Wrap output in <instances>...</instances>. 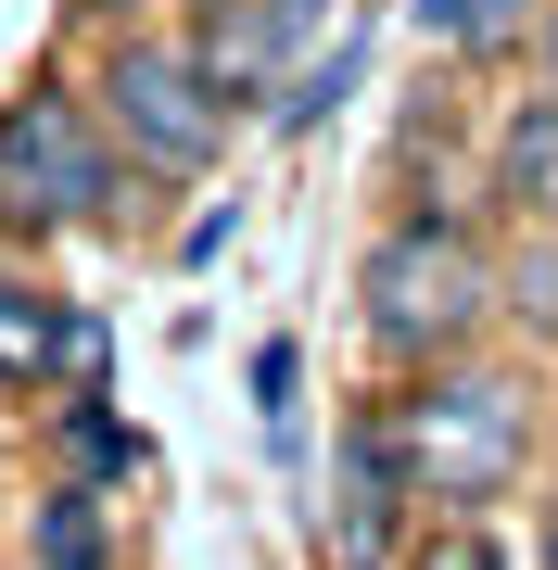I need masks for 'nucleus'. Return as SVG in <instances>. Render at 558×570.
I'll return each instance as SVG.
<instances>
[{"mask_svg":"<svg viewBox=\"0 0 558 570\" xmlns=\"http://www.w3.org/2000/svg\"><path fill=\"white\" fill-rule=\"evenodd\" d=\"M393 456H407V494L419 508H496L520 494V456H533V393L508 381V367H457L432 355L419 367V393L393 406Z\"/></svg>","mask_w":558,"mask_h":570,"instance_id":"1","label":"nucleus"},{"mask_svg":"<svg viewBox=\"0 0 558 570\" xmlns=\"http://www.w3.org/2000/svg\"><path fill=\"white\" fill-rule=\"evenodd\" d=\"M127 204V153L77 89H26L0 115V228H102Z\"/></svg>","mask_w":558,"mask_h":570,"instance_id":"2","label":"nucleus"},{"mask_svg":"<svg viewBox=\"0 0 558 570\" xmlns=\"http://www.w3.org/2000/svg\"><path fill=\"white\" fill-rule=\"evenodd\" d=\"M482 305H496V266H482V242L457 216H407L369 242V343L393 367H432L482 330Z\"/></svg>","mask_w":558,"mask_h":570,"instance_id":"3","label":"nucleus"},{"mask_svg":"<svg viewBox=\"0 0 558 570\" xmlns=\"http://www.w3.org/2000/svg\"><path fill=\"white\" fill-rule=\"evenodd\" d=\"M89 89H102L89 115L115 127V153H127V165H166V178H204V165L228 153V115H242V102L204 77L190 39H115Z\"/></svg>","mask_w":558,"mask_h":570,"instance_id":"4","label":"nucleus"},{"mask_svg":"<svg viewBox=\"0 0 558 570\" xmlns=\"http://www.w3.org/2000/svg\"><path fill=\"white\" fill-rule=\"evenodd\" d=\"M317 13H331V0H204V39H190V51H204V77L228 89V102H254V89L305 51Z\"/></svg>","mask_w":558,"mask_h":570,"instance_id":"5","label":"nucleus"},{"mask_svg":"<svg viewBox=\"0 0 558 570\" xmlns=\"http://www.w3.org/2000/svg\"><path fill=\"white\" fill-rule=\"evenodd\" d=\"M393 508H407V456H393V419H355V431H343V508H331V558H343V570H381Z\"/></svg>","mask_w":558,"mask_h":570,"instance_id":"6","label":"nucleus"},{"mask_svg":"<svg viewBox=\"0 0 558 570\" xmlns=\"http://www.w3.org/2000/svg\"><path fill=\"white\" fill-rule=\"evenodd\" d=\"M496 190H508L533 228H558V89H546V102H520V115L496 127Z\"/></svg>","mask_w":558,"mask_h":570,"instance_id":"7","label":"nucleus"},{"mask_svg":"<svg viewBox=\"0 0 558 570\" xmlns=\"http://www.w3.org/2000/svg\"><path fill=\"white\" fill-rule=\"evenodd\" d=\"M0 381H13V393L63 381V305L26 292V279H0Z\"/></svg>","mask_w":558,"mask_h":570,"instance_id":"8","label":"nucleus"},{"mask_svg":"<svg viewBox=\"0 0 558 570\" xmlns=\"http://www.w3.org/2000/svg\"><path fill=\"white\" fill-rule=\"evenodd\" d=\"M26 546H39V570H102V494H89V482L39 494V520H26Z\"/></svg>","mask_w":558,"mask_h":570,"instance_id":"9","label":"nucleus"},{"mask_svg":"<svg viewBox=\"0 0 558 570\" xmlns=\"http://www.w3.org/2000/svg\"><path fill=\"white\" fill-rule=\"evenodd\" d=\"M63 456H77V482H140V431L115 406H89V393H77V419H63Z\"/></svg>","mask_w":558,"mask_h":570,"instance_id":"10","label":"nucleus"},{"mask_svg":"<svg viewBox=\"0 0 558 570\" xmlns=\"http://www.w3.org/2000/svg\"><path fill=\"white\" fill-rule=\"evenodd\" d=\"M407 570H508V546H496V532H482L470 508H444V520L407 546Z\"/></svg>","mask_w":558,"mask_h":570,"instance_id":"11","label":"nucleus"},{"mask_svg":"<svg viewBox=\"0 0 558 570\" xmlns=\"http://www.w3.org/2000/svg\"><path fill=\"white\" fill-rule=\"evenodd\" d=\"M254 419H267L280 444H292V419H305V355L292 343H254Z\"/></svg>","mask_w":558,"mask_h":570,"instance_id":"12","label":"nucleus"},{"mask_svg":"<svg viewBox=\"0 0 558 570\" xmlns=\"http://www.w3.org/2000/svg\"><path fill=\"white\" fill-rule=\"evenodd\" d=\"M496 292H508V305L533 317V330H558V228H546V242H520V254H508V279H496Z\"/></svg>","mask_w":558,"mask_h":570,"instance_id":"13","label":"nucleus"},{"mask_svg":"<svg viewBox=\"0 0 558 570\" xmlns=\"http://www.w3.org/2000/svg\"><path fill=\"white\" fill-rule=\"evenodd\" d=\"M355 63H369V39H343L331 63H305V77H292V102H280V127H317V115H331L343 89H355Z\"/></svg>","mask_w":558,"mask_h":570,"instance_id":"14","label":"nucleus"},{"mask_svg":"<svg viewBox=\"0 0 558 570\" xmlns=\"http://www.w3.org/2000/svg\"><path fill=\"white\" fill-rule=\"evenodd\" d=\"M407 13H419V39H482L496 0H407Z\"/></svg>","mask_w":558,"mask_h":570,"instance_id":"15","label":"nucleus"},{"mask_svg":"<svg viewBox=\"0 0 558 570\" xmlns=\"http://www.w3.org/2000/svg\"><path fill=\"white\" fill-rule=\"evenodd\" d=\"M546 570H558V494H546Z\"/></svg>","mask_w":558,"mask_h":570,"instance_id":"16","label":"nucleus"},{"mask_svg":"<svg viewBox=\"0 0 558 570\" xmlns=\"http://www.w3.org/2000/svg\"><path fill=\"white\" fill-rule=\"evenodd\" d=\"M546 89H558V13H546Z\"/></svg>","mask_w":558,"mask_h":570,"instance_id":"17","label":"nucleus"}]
</instances>
